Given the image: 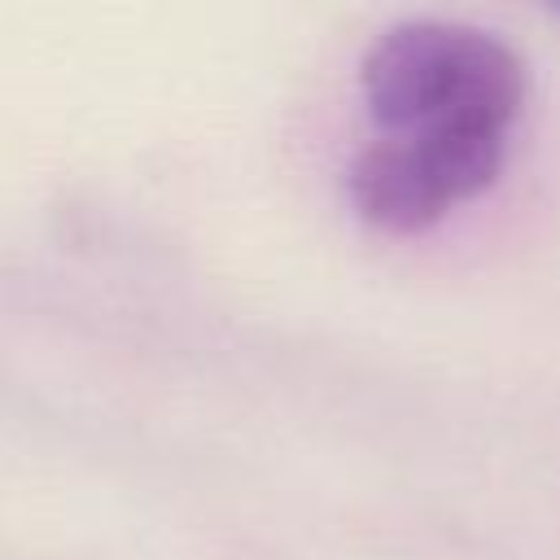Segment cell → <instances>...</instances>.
<instances>
[{
    "instance_id": "1",
    "label": "cell",
    "mask_w": 560,
    "mask_h": 560,
    "mask_svg": "<svg viewBox=\"0 0 560 560\" xmlns=\"http://www.w3.org/2000/svg\"><path fill=\"white\" fill-rule=\"evenodd\" d=\"M529 101V66L503 35L407 18L359 61L368 131L346 166L354 214L389 236H416L477 201L508 162Z\"/></svg>"
}]
</instances>
